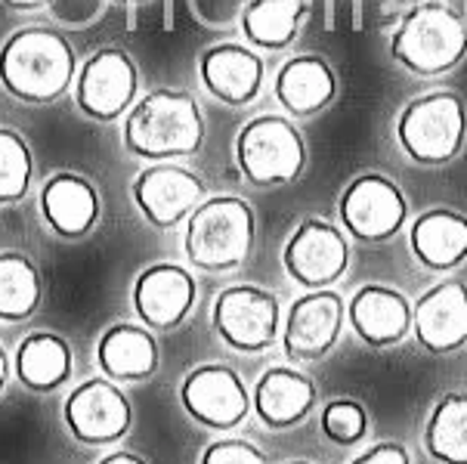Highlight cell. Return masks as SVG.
I'll use <instances>...</instances> for the list:
<instances>
[{
	"label": "cell",
	"instance_id": "cell-28",
	"mask_svg": "<svg viewBox=\"0 0 467 464\" xmlns=\"http://www.w3.org/2000/svg\"><path fill=\"white\" fill-rule=\"evenodd\" d=\"M35 174V159L22 133L0 128V204L22 201Z\"/></svg>",
	"mask_w": 467,
	"mask_h": 464
},
{
	"label": "cell",
	"instance_id": "cell-26",
	"mask_svg": "<svg viewBox=\"0 0 467 464\" xmlns=\"http://www.w3.org/2000/svg\"><path fill=\"white\" fill-rule=\"evenodd\" d=\"M44 282L31 257L19 251H0V319L22 322L41 306Z\"/></svg>",
	"mask_w": 467,
	"mask_h": 464
},
{
	"label": "cell",
	"instance_id": "cell-7",
	"mask_svg": "<svg viewBox=\"0 0 467 464\" xmlns=\"http://www.w3.org/2000/svg\"><path fill=\"white\" fill-rule=\"evenodd\" d=\"M140 93V68L130 53L118 46H102L78 68L75 106L90 121L112 124L128 115Z\"/></svg>",
	"mask_w": 467,
	"mask_h": 464
},
{
	"label": "cell",
	"instance_id": "cell-6",
	"mask_svg": "<svg viewBox=\"0 0 467 464\" xmlns=\"http://www.w3.org/2000/svg\"><path fill=\"white\" fill-rule=\"evenodd\" d=\"M235 161L248 183L273 189L295 183L306 164L300 130L282 115H257L235 137Z\"/></svg>",
	"mask_w": 467,
	"mask_h": 464
},
{
	"label": "cell",
	"instance_id": "cell-2",
	"mask_svg": "<svg viewBox=\"0 0 467 464\" xmlns=\"http://www.w3.org/2000/svg\"><path fill=\"white\" fill-rule=\"evenodd\" d=\"M124 149L146 161L195 155L204 143L202 106L186 90L158 88L133 102L121 128Z\"/></svg>",
	"mask_w": 467,
	"mask_h": 464
},
{
	"label": "cell",
	"instance_id": "cell-36",
	"mask_svg": "<svg viewBox=\"0 0 467 464\" xmlns=\"http://www.w3.org/2000/svg\"><path fill=\"white\" fill-rule=\"evenodd\" d=\"M288 464H310V461H288Z\"/></svg>",
	"mask_w": 467,
	"mask_h": 464
},
{
	"label": "cell",
	"instance_id": "cell-12",
	"mask_svg": "<svg viewBox=\"0 0 467 464\" xmlns=\"http://www.w3.org/2000/svg\"><path fill=\"white\" fill-rule=\"evenodd\" d=\"M340 328H344V297L331 288L306 291L291 304L285 319V353L295 363H316L335 350Z\"/></svg>",
	"mask_w": 467,
	"mask_h": 464
},
{
	"label": "cell",
	"instance_id": "cell-16",
	"mask_svg": "<svg viewBox=\"0 0 467 464\" xmlns=\"http://www.w3.org/2000/svg\"><path fill=\"white\" fill-rule=\"evenodd\" d=\"M264 57L244 44H213L199 57V77L204 90L223 106H248L264 90Z\"/></svg>",
	"mask_w": 467,
	"mask_h": 464
},
{
	"label": "cell",
	"instance_id": "cell-10",
	"mask_svg": "<svg viewBox=\"0 0 467 464\" xmlns=\"http://www.w3.org/2000/svg\"><path fill=\"white\" fill-rule=\"evenodd\" d=\"M213 328L226 347L260 353L279 337V301L257 285H233L213 301Z\"/></svg>",
	"mask_w": 467,
	"mask_h": 464
},
{
	"label": "cell",
	"instance_id": "cell-33",
	"mask_svg": "<svg viewBox=\"0 0 467 464\" xmlns=\"http://www.w3.org/2000/svg\"><path fill=\"white\" fill-rule=\"evenodd\" d=\"M99 464H149V461L140 459V455H133V452H112V455H106Z\"/></svg>",
	"mask_w": 467,
	"mask_h": 464
},
{
	"label": "cell",
	"instance_id": "cell-19",
	"mask_svg": "<svg viewBox=\"0 0 467 464\" xmlns=\"http://www.w3.org/2000/svg\"><path fill=\"white\" fill-rule=\"evenodd\" d=\"M273 93L291 118H313L337 99V75L328 59L300 53L279 68Z\"/></svg>",
	"mask_w": 467,
	"mask_h": 464
},
{
	"label": "cell",
	"instance_id": "cell-5",
	"mask_svg": "<svg viewBox=\"0 0 467 464\" xmlns=\"http://www.w3.org/2000/svg\"><path fill=\"white\" fill-rule=\"evenodd\" d=\"M467 137V108L458 93L437 90L411 99L397 118V143L418 164H449Z\"/></svg>",
	"mask_w": 467,
	"mask_h": 464
},
{
	"label": "cell",
	"instance_id": "cell-29",
	"mask_svg": "<svg viewBox=\"0 0 467 464\" xmlns=\"http://www.w3.org/2000/svg\"><path fill=\"white\" fill-rule=\"evenodd\" d=\"M322 430L331 443L340 446H353L366 437L368 430V415L356 399H335L322 408Z\"/></svg>",
	"mask_w": 467,
	"mask_h": 464
},
{
	"label": "cell",
	"instance_id": "cell-21",
	"mask_svg": "<svg viewBox=\"0 0 467 464\" xmlns=\"http://www.w3.org/2000/svg\"><path fill=\"white\" fill-rule=\"evenodd\" d=\"M409 245L415 261L433 273H449L467 261V217L433 208L411 223Z\"/></svg>",
	"mask_w": 467,
	"mask_h": 464
},
{
	"label": "cell",
	"instance_id": "cell-15",
	"mask_svg": "<svg viewBox=\"0 0 467 464\" xmlns=\"http://www.w3.org/2000/svg\"><path fill=\"white\" fill-rule=\"evenodd\" d=\"M411 332L427 353H455L467 344V285L442 279L411 306Z\"/></svg>",
	"mask_w": 467,
	"mask_h": 464
},
{
	"label": "cell",
	"instance_id": "cell-17",
	"mask_svg": "<svg viewBox=\"0 0 467 464\" xmlns=\"http://www.w3.org/2000/svg\"><path fill=\"white\" fill-rule=\"evenodd\" d=\"M195 304V279L192 273L177 263H155L142 270L133 285V306L137 316L149 328L171 332L189 316Z\"/></svg>",
	"mask_w": 467,
	"mask_h": 464
},
{
	"label": "cell",
	"instance_id": "cell-25",
	"mask_svg": "<svg viewBox=\"0 0 467 464\" xmlns=\"http://www.w3.org/2000/svg\"><path fill=\"white\" fill-rule=\"evenodd\" d=\"M71 372V347L53 332H35L16 350V375L28 390H57Z\"/></svg>",
	"mask_w": 467,
	"mask_h": 464
},
{
	"label": "cell",
	"instance_id": "cell-30",
	"mask_svg": "<svg viewBox=\"0 0 467 464\" xmlns=\"http://www.w3.org/2000/svg\"><path fill=\"white\" fill-rule=\"evenodd\" d=\"M199 464H269L266 455L248 439H217L204 449Z\"/></svg>",
	"mask_w": 467,
	"mask_h": 464
},
{
	"label": "cell",
	"instance_id": "cell-4",
	"mask_svg": "<svg viewBox=\"0 0 467 464\" xmlns=\"http://www.w3.org/2000/svg\"><path fill=\"white\" fill-rule=\"evenodd\" d=\"M467 53V26L462 13L442 0L415 6L390 37V57L406 72L433 77L452 72Z\"/></svg>",
	"mask_w": 467,
	"mask_h": 464
},
{
	"label": "cell",
	"instance_id": "cell-35",
	"mask_svg": "<svg viewBox=\"0 0 467 464\" xmlns=\"http://www.w3.org/2000/svg\"><path fill=\"white\" fill-rule=\"evenodd\" d=\"M115 4H140V0H115Z\"/></svg>",
	"mask_w": 467,
	"mask_h": 464
},
{
	"label": "cell",
	"instance_id": "cell-27",
	"mask_svg": "<svg viewBox=\"0 0 467 464\" xmlns=\"http://www.w3.org/2000/svg\"><path fill=\"white\" fill-rule=\"evenodd\" d=\"M424 446L440 464H467V393H446L431 412Z\"/></svg>",
	"mask_w": 467,
	"mask_h": 464
},
{
	"label": "cell",
	"instance_id": "cell-32",
	"mask_svg": "<svg viewBox=\"0 0 467 464\" xmlns=\"http://www.w3.org/2000/svg\"><path fill=\"white\" fill-rule=\"evenodd\" d=\"M0 4H4L6 10H16V13H31V10H44V6H50L53 0H0Z\"/></svg>",
	"mask_w": 467,
	"mask_h": 464
},
{
	"label": "cell",
	"instance_id": "cell-24",
	"mask_svg": "<svg viewBox=\"0 0 467 464\" xmlns=\"http://www.w3.org/2000/svg\"><path fill=\"white\" fill-rule=\"evenodd\" d=\"M306 15V0H248L239 28L254 50H285L295 44Z\"/></svg>",
	"mask_w": 467,
	"mask_h": 464
},
{
	"label": "cell",
	"instance_id": "cell-31",
	"mask_svg": "<svg viewBox=\"0 0 467 464\" xmlns=\"http://www.w3.org/2000/svg\"><path fill=\"white\" fill-rule=\"evenodd\" d=\"M350 464H411L406 446L400 443H378L368 452H362L359 459H353Z\"/></svg>",
	"mask_w": 467,
	"mask_h": 464
},
{
	"label": "cell",
	"instance_id": "cell-18",
	"mask_svg": "<svg viewBox=\"0 0 467 464\" xmlns=\"http://www.w3.org/2000/svg\"><path fill=\"white\" fill-rule=\"evenodd\" d=\"M347 322L368 347H393L411 332V306L397 288L362 285L347 304Z\"/></svg>",
	"mask_w": 467,
	"mask_h": 464
},
{
	"label": "cell",
	"instance_id": "cell-11",
	"mask_svg": "<svg viewBox=\"0 0 467 464\" xmlns=\"http://www.w3.org/2000/svg\"><path fill=\"white\" fill-rule=\"evenodd\" d=\"M208 199L202 177L171 161H155L133 180V201L158 230H173Z\"/></svg>",
	"mask_w": 467,
	"mask_h": 464
},
{
	"label": "cell",
	"instance_id": "cell-13",
	"mask_svg": "<svg viewBox=\"0 0 467 464\" xmlns=\"http://www.w3.org/2000/svg\"><path fill=\"white\" fill-rule=\"evenodd\" d=\"M180 399L195 421L208 424L213 430L235 428L251 412V397L239 372L220 363L199 366L195 372H189L180 387Z\"/></svg>",
	"mask_w": 467,
	"mask_h": 464
},
{
	"label": "cell",
	"instance_id": "cell-34",
	"mask_svg": "<svg viewBox=\"0 0 467 464\" xmlns=\"http://www.w3.org/2000/svg\"><path fill=\"white\" fill-rule=\"evenodd\" d=\"M6 375H10V359H6V353H4V347H0V393H4Z\"/></svg>",
	"mask_w": 467,
	"mask_h": 464
},
{
	"label": "cell",
	"instance_id": "cell-3",
	"mask_svg": "<svg viewBox=\"0 0 467 464\" xmlns=\"http://www.w3.org/2000/svg\"><path fill=\"white\" fill-rule=\"evenodd\" d=\"M254 208L239 195L204 199L186 220V257L195 270L229 273L254 248Z\"/></svg>",
	"mask_w": 467,
	"mask_h": 464
},
{
	"label": "cell",
	"instance_id": "cell-22",
	"mask_svg": "<svg viewBox=\"0 0 467 464\" xmlns=\"http://www.w3.org/2000/svg\"><path fill=\"white\" fill-rule=\"evenodd\" d=\"M251 399H254V408L266 428H295L313 412L316 384L306 375L295 372V368L275 366L257 381Z\"/></svg>",
	"mask_w": 467,
	"mask_h": 464
},
{
	"label": "cell",
	"instance_id": "cell-14",
	"mask_svg": "<svg viewBox=\"0 0 467 464\" xmlns=\"http://www.w3.org/2000/svg\"><path fill=\"white\" fill-rule=\"evenodd\" d=\"M66 424L71 437L87 446H106L121 439L133 424V408L112 381H84L71 390L66 403Z\"/></svg>",
	"mask_w": 467,
	"mask_h": 464
},
{
	"label": "cell",
	"instance_id": "cell-8",
	"mask_svg": "<svg viewBox=\"0 0 467 464\" xmlns=\"http://www.w3.org/2000/svg\"><path fill=\"white\" fill-rule=\"evenodd\" d=\"M340 223L359 242L393 239L409 217L402 189L384 174H359L340 195Z\"/></svg>",
	"mask_w": 467,
	"mask_h": 464
},
{
	"label": "cell",
	"instance_id": "cell-20",
	"mask_svg": "<svg viewBox=\"0 0 467 464\" xmlns=\"http://www.w3.org/2000/svg\"><path fill=\"white\" fill-rule=\"evenodd\" d=\"M41 214L62 239H84L99 223V192L81 174L59 170L41 189Z\"/></svg>",
	"mask_w": 467,
	"mask_h": 464
},
{
	"label": "cell",
	"instance_id": "cell-1",
	"mask_svg": "<svg viewBox=\"0 0 467 464\" xmlns=\"http://www.w3.org/2000/svg\"><path fill=\"white\" fill-rule=\"evenodd\" d=\"M78 77L75 46L50 26H28L0 46V88L28 106H50Z\"/></svg>",
	"mask_w": 467,
	"mask_h": 464
},
{
	"label": "cell",
	"instance_id": "cell-9",
	"mask_svg": "<svg viewBox=\"0 0 467 464\" xmlns=\"http://www.w3.org/2000/svg\"><path fill=\"white\" fill-rule=\"evenodd\" d=\"M282 263L285 273L306 291L331 288L350 266V242L335 223L310 217L291 232Z\"/></svg>",
	"mask_w": 467,
	"mask_h": 464
},
{
	"label": "cell",
	"instance_id": "cell-23",
	"mask_svg": "<svg viewBox=\"0 0 467 464\" xmlns=\"http://www.w3.org/2000/svg\"><path fill=\"white\" fill-rule=\"evenodd\" d=\"M97 363L115 381H146L158 368L155 335L130 322L109 325L97 344Z\"/></svg>",
	"mask_w": 467,
	"mask_h": 464
}]
</instances>
